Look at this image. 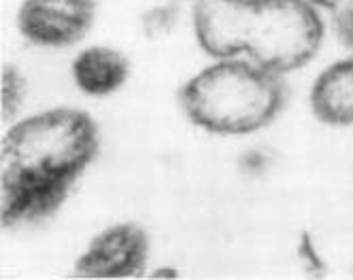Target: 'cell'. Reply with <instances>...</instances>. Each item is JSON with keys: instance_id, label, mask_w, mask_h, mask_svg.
Returning <instances> with one entry per match:
<instances>
[{"instance_id": "cell-1", "label": "cell", "mask_w": 353, "mask_h": 280, "mask_svg": "<svg viewBox=\"0 0 353 280\" xmlns=\"http://www.w3.org/2000/svg\"><path fill=\"white\" fill-rule=\"evenodd\" d=\"M96 151V123L79 109H52L15 123L0 144L3 227L54 215Z\"/></svg>"}, {"instance_id": "cell-2", "label": "cell", "mask_w": 353, "mask_h": 280, "mask_svg": "<svg viewBox=\"0 0 353 280\" xmlns=\"http://www.w3.org/2000/svg\"><path fill=\"white\" fill-rule=\"evenodd\" d=\"M194 28L209 56H247L279 74L305 66L323 39L313 0H198Z\"/></svg>"}, {"instance_id": "cell-3", "label": "cell", "mask_w": 353, "mask_h": 280, "mask_svg": "<svg viewBox=\"0 0 353 280\" xmlns=\"http://www.w3.org/2000/svg\"><path fill=\"white\" fill-rule=\"evenodd\" d=\"M281 74L251 60L219 58L181 89L185 115L213 134H249L268 125L283 107Z\"/></svg>"}, {"instance_id": "cell-4", "label": "cell", "mask_w": 353, "mask_h": 280, "mask_svg": "<svg viewBox=\"0 0 353 280\" xmlns=\"http://www.w3.org/2000/svg\"><path fill=\"white\" fill-rule=\"evenodd\" d=\"M96 0H23L17 25L23 39L41 47H68L92 28Z\"/></svg>"}, {"instance_id": "cell-5", "label": "cell", "mask_w": 353, "mask_h": 280, "mask_svg": "<svg viewBox=\"0 0 353 280\" xmlns=\"http://www.w3.org/2000/svg\"><path fill=\"white\" fill-rule=\"evenodd\" d=\"M149 238L137 223H117L100 232L74 263L81 278H128L143 272Z\"/></svg>"}, {"instance_id": "cell-6", "label": "cell", "mask_w": 353, "mask_h": 280, "mask_svg": "<svg viewBox=\"0 0 353 280\" xmlns=\"http://www.w3.org/2000/svg\"><path fill=\"white\" fill-rule=\"evenodd\" d=\"M311 109L327 125L353 123V58L327 66L311 89Z\"/></svg>"}, {"instance_id": "cell-7", "label": "cell", "mask_w": 353, "mask_h": 280, "mask_svg": "<svg viewBox=\"0 0 353 280\" xmlns=\"http://www.w3.org/2000/svg\"><path fill=\"white\" fill-rule=\"evenodd\" d=\"M130 74V62L121 51L105 45L88 47L72 62V79L88 96L117 91Z\"/></svg>"}, {"instance_id": "cell-8", "label": "cell", "mask_w": 353, "mask_h": 280, "mask_svg": "<svg viewBox=\"0 0 353 280\" xmlns=\"http://www.w3.org/2000/svg\"><path fill=\"white\" fill-rule=\"evenodd\" d=\"M26 79L23 74L13 68L5 66L3 76H0V113H3V121H9L17 115L19 107L23 105V98H26Z\"/></svg>"}, {"instance_id": "cell-9", "label": "cell", "mask_w": 353, "mask_h": 280, "mask_svg": "<svg viewBox=\"0 0 353 280\" xmlns=\"http://www.w3.org/2000/svg\"><path fill=\"white\" fill-rule=\"evenodd\" d=\"M176 19V9L174 7H158L151 13L145 15V32L149 36H156L162 32H168Z\"/></svg>"}, {"instance_id": "cell-10", "label": "cell", "mask_w": 353, "mask_h": 280, "mask_svg": "<svg viewBox=\"0 0 353 280\" xmlns=\"http://www.w3.org/2000/svg\"><path fill=\"white\" fill-rule=\"evenodd\" d=\"M332 15H334V30L339 34V41L347 49H353V0L332 11Z\"/></svg>"}, {"instance_id": "cell-11", "label": "cell", "mask_w": 353, "mask_h": 280, "mask_svg": "<svg viewBox=\"0 0 353 280\" xmlns=\"http://www.w3.org/2000/svg\"><path fill=\"white\" fill-rule=\"evenodd\" d=\"M315 5H319V7H325V9H330V11H336L339 7H343V5H347L349 0H313Z\"/></svg>"}]
</instances>
